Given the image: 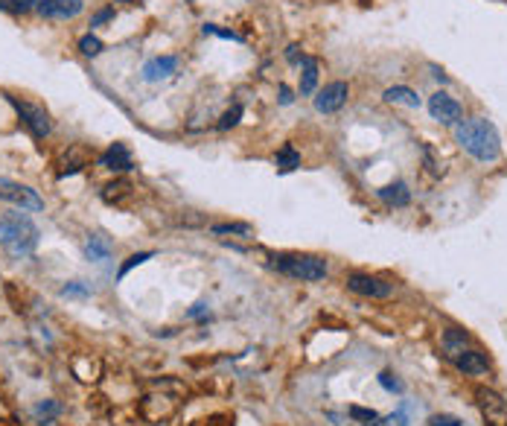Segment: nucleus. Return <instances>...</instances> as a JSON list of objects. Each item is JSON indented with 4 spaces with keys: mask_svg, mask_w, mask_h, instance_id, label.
Listing matches in <instances>:
<instances>
[{
    "mask_svg": "<svg viewBox=\"0 0 507 426\" xmlns=\"http://www.w3.org/2000/svg\"><path fill=\"white\" fill-rule=\"evenodd\" d=\"M38 225L23 213H6L0 219V246L12 257H29L38 246Z\"/></svg>",
    "mask_w": 507,
    "mask_h": 426,
    "instance_id": "2",
    "label": "nucleus"
},
{
    "mask_svg": "<svg viewBox=\"0 0 507 426\" xmlns=\"http://www.w3.org/2000/svg\"><path fill=\"white\" fill-rule=\"evenodd\" d=\"M111 251H114V246H111V239H108L105 234H90V237L85 239V257H88L90 263L108 260Z\"/></svg>",
    "mask_w": 507,
    "mask_h": 426,
    "instance_id": "16",
    "label": "nucleus"
},
{
    "mask_svg": "<svg viewBox=\"0 0 507 426\" xmlns=\"http://www.w3.org/2000/svg\"><path fill=\"white\" fill-rule=\"evenodd\" d=\"M175 71H178V58L175 56H157V58H152V62L143 65V79L146 82H161V79H169Z\"/></svg>",
    "mask_w": 507,
    "mask_h": 426,
    "instance_id": "14",
    "label": "nucleus"
},
{
    "mask_svg": "<svg viewBox=\"0 0 507 426\" xmlns=\"http://www.w3.org/2000/svg\"><path fill=\"white\" fill-rule=\"evenodd\" d=\"M239 117H242V105L236 103L234 108H228L225 114H221V120H219V129H221V132H228V129H234V126L239 123Z\"/></svg>",
    "mask_w": 507,
    "mask_h": 426,
    "instance_id": "26",
    "label": "nucleus"
},
{
    "mask_svg": "<svg viewBox=\"0 0 507 426\" xmlns=\"http://www.w3.org/2000/svg\"><path fill=\"white\" fill-rule=\"evenodd\" d=\"M370 426H408V415L405 412H394V415H385V417H376Z\"/></svg>",
    "mask_w": 507,
    "mask_h": 426,
    "instance_id": "29",
    "label": "nucleus"
},
{
    "mask_svg": "<svg viewBox=\"0 0 507 426\" xmlns=\"http://www.w3.org/2000/svg\"><path fill=\"white\" fill-rule=\"evenodd\" d=\"M132 193H135V190H132V185H129L125 178H114L111 185L103 187V199H105L108 204H114V207H125V204L132 202Z\"/></svg>",
    "mask_w": 507,
    "mask_h": 426,
    "instance_id": "18",
    "label": "nucleus"
},
{
    "mask_svg": "<svg viewBox=\"0 0 507 426\" xmlns=\"http://www.w3.org/2000/svg\"><path fill=\"white\" fill-rule=\"evenodd\" d=\"M379 385H382L385 391H391V394H402V383H399L397 374H391V371H382V374H379Z\"/></svg>",
    "mask_w": 507,
    "mask_h": 426,
    "instance_id": "30",
    "label": "nucleus"
},
{
    "mask_svg": "<svg viewBox=\"0 0 507 426\" xmlns=\"http://www.w3.org/2000/svg\"><path fill=\"white\" fill-rule=\"evenodd\" d=\"M178 412V398L164 388H155L149 394H143V400L137 406V415L146 420V423H167L172 420Z\"/></svg>",
    "mask_w": 507,
    "mask_h": 426,
    "instance_id": "4",
    "label": "nucleus"
},
{
    "mask_svg": "<svg viewBox=\"0 0 507 426\" xmlns=\"http://www.w3.org/2000/svg\"><path fill=\"white\" fill-rule=\"evenodd\" d=\"M114 18V6H105V9H100L97 15L90 18V26H100V24H105V21H111Z\"/></svg>",
    "mask_w": 507,
    "mask_h": 426,
    "instance_id": "34",
    "label": "nucleus"
},
{
    "mask_svg": "<svg viewBox=\"0 0 507 426\" xmlns=\"http://www.w3.org/2000/svg\"><path fill=\"white\" fill-rule=\"evenodd\" d=\"M210 234H216V237H251L254 228L248 222H219V225H210Z\"/></svg>",
    "mask_w": 507,
    "mask_h": 426,
    "instance_id": "22",
    "label": "nucleus"
},
{
    "mask_svg": "<svg viewBox=\"0 0 507 426\" xmlns=\"http://www.w3.org/2000/svg\"><path fill=\"white\" fill-rule=\"evenodd\" d=\"M475 403H479V412L487 426H507V400L496 388L479 385L475 388Z\"/></svg>",
    "mask_w": 507,
    "mask_h": 426,
    "instance_id": "6",
    "label": "nucleus"
},
{
    "mask_svg": "<svg viewBox=\"0 0 507 426\" xmlns=\"http://www.w3.org/2000/svg\"><path fill=\"white\" fill-rule=\"evenodd\" d=\"M0 199L21 207V210H44V199L38 196V190H33L29 185H21V181H12V178H0Z\"/></svg>",
    "mask_w": 507,
    "mask_h": 426,
    "instance_id": "7",
    "label": "nucleus"
},
{
    "mask_svg": "<svg viewBox=\"0 0 507 426\" xmlns=\"http://www.w3.org/2000/svg\"><path fill=\"white\" fill-rule=\"evenodd\" d=\"M347 97H350V85L347 82H330L324 85L318 94H315V111L321 114H335L347 105Z\"/></svg>",
    "mask_w": 507,
    "mask_h": 426,
    "instance_id": "10",
    "label": "nucleus"
},
{
    "mask_svg": "<svg viewBox=\"0 0 507 426\" xmlns=\"http://www.w3.org/2000/svg\"><path fill=\"white\" fill-rule=\"evenodd\" d=\"M429 423H432V426H461L464 420H461V417H455V415H434Z\"/></svg>",
    "mask_w": 507,
    "mask_h": 426,
    "instance_id": "32",
    "label": "nucleus"
},
{
    "mask_svg": "<svg viewBox=\"0 0 507 426\" xmlns=\"http://www.w3.org/2000/svg\"><path fill=\"white\" fill-rule=\"evenodd\" d=\"M385 103L391 105H405V108H420V97L405 85H394L385 90Z\"/></svg>",
    "mask_w": 507,
    "mask_h": 426,
    "instance_id": "20",
    "label": "nucleus"
},
{
    "mask_svg": "<svg viewBox=\"0 0 507 426\" xmlns=\"http://www.w3.org/2000/svg\"><path fill=\"white\" fill-rule=\"evenodd\" d=\"M455 140L458 146L481 164H496L501 158V137L496 126L484 117H469L455 126Z\"/></svg>",
    "mask_w": 507,
    "mask_h": 426,
    "instance_id": "1",
    "label": "nucleus"
},
{
    "mask_svg": "<svg viewBox=\"0 0 507 426\" xmlns=\"http://www.w3.org/2000/svg\"><path fill=\"white\" fill-rule=\"evenodd\" d=\"M61 295L65 298H90V286H85L82 281H70L68 286H61Z\"/></svg>",
    "mask_w": 507,
    "mask_h": 426,
    "instance_id": "27",
    "label": "nucleus"
},
{
    "mask_svg": "<svg viewBox=\"0 0 507 426\" xmlns=\"http://www.w3.org/2000/svg\"><path fill=\"white\" fill-rule=\"evenodd\" d=\"M274 164H277V170H280V172H292V170H298V167H300V152H298L292 143H283V146H280V152L274 155Z\"/></svg>",
    "mask_w": 507,
    "mask_h": 426,
    "instance_id": "21",
    "label": "nucleus"
},
{
    "mask_svg": "<svg viewBox=\"0 0 507 426\" xmlns=\"http://www.w3.org/2000/svg\"><path fill=\"white\" fill-rule=\"evenodd\" d=\"M286 58H289V65H300V62H303L300 47H298V44H289V47H286Z\"/></svg>",
    "mask_w": 507,
    "mask_h": 426,
    "instance_id": "35",
    "label": "nucleus"
},
{
    "mask_svg": "<svg viewBox=\"0 0 507 426\" xmlns=\"http://www.w3.org/2000/svg\"><path fill=\"white\" fill-rule=\"evenodd\" d=\"M280 275H286L292 281H303V284H318L327 278V260L318 254H277L271 263Z\"/></svg>",
    "mask_w": 507,
    "mask_h": 426,
    "instance_id": "3",
    "label": "nucleus"
},
{
    "mask_svg": "<svg viewBox=\"0 0 507 426\" xmlns=\"http://www.w3.org/2000/svg\"><path fill=\"white\" fill-rule=\"evenodd\" d=\"M0 9H4V12H18L15 0H0Z\"/></svg>",
    "mask_w": 507,
    "mask_h": 426,
    "instance_id": "39",
    "label": "nucleus"
},
{
    "mask_svg": "<svg viewBox=\"0 0 507 426\" xmlns=\"http://www.w3.org/2000/svg\"><path fill=\"white\" fill-rule=\"evenodd\" d=\"M38 4H41V0H15L18 12H29V9H38Z\"/></svg>",
    "mask_w": 507,
    "mask_h": 426,
    "instance_id": "36",
    "label": "nucleus"
},
{
    "mask_svg": "<svg viewBox=\"0 0 507 426\" xmlns=\"http://www.w3.org/2000/svg\"><path fill=\"white\" fill-rule=\"evenodd\" d=\"M318 73H321L318 58L303 56V62H300V97H312V94H315V85H318Z\"/></svg>",
    "mask_w": 507,
    "mask_h": 426,
    "instance_id": "19",
    "label": "nucleus"
},
{
    "mask_svg": "<svg viewBox=\"0 0 507 426\" xmlns=\"http://www.w3.org/2000/svg\"><path fill=\"white\" fill-rule=\"evenodd\" d=\"M100 167H105V170H117V172H129V170H135V158H132V152H129V146L125 143H111L103 155H100Z\"/></svg>",
    "mask_w": 507,
    "mask_h": 426,
    "instance_id": "12",
    "label": "nucleus"
},
{
    "mask_svg": "<svg viewBox=\"0 0 507 426\" xmlns=\"http://www.w3.org/2000/svg\"><path fill=\"white\" fill-rule=\"evenodd\" d=\"M344 286L350 289L353 295H362V298H370V301H385L394 295V286L376 275H365V271H350V275L344 278Z\"/></svg>",
    "mask_w": 507,
    "mask_h": 426,
    "instance_id": "5",
    "label": "nucleus"
},
{
    "mask_svg": "<svg viewBox=\"0 0 507 426\" xmlns=\"http://www.w3.org/2000/svg\"><path fill=\"white\" fill-rule=\"evenodd\" d=\"M61 415V406L56 403V400H41L36 409H33V417L41 423V426H47V423H53L56 417Z\"/></svg>",
    "mask_w": 507,
    "mask_h": 426,
    "instance_id": "23",
    "label": "nucleus"
},
{
    "mask_svg": "<svg viewBox=\"0 0 507 426\" xmlns=\"http://www.w3.org/2000/svg\"><path fill=\"white\" fill-rule=\"evenodd\" d=\"M440 345H443V356H446L449 362H452L458 353H464L466 348H472V345H469V336H466L464 330H458V327L443 330V339H440Z\"/></svg>",
    "mask_w": 507,
    "mask_h": 426,
    "instance_id": "15",
    "label": "nucleus"
},
{
    "mask_svg": "<svg viewBox=\"0 0 507 426\" xmlns=\"http://www.w3.org/2000/svg\"><path fill=\"white\" fill-rule=\"evenodd\" d=\"M423 155H426V164H429V172L432 175H443V167L434 161V152H432V146H423Z\"/></svg>",
    "mask_w": 507,
    "mask_h": 426,
    "instance_id": "33",
    "label": "nucleus"
},
{
    "mask_svg": "<svg viewBox=\"0 0 507 426\" xmlns=\"http://www.w3.org/2000/svg\"><path fill=\"white\" fill-rule=\"evenodd\" d=\"M187 316H189V318H202V316H207V303H204V301L193 303V310H189Z\"/></svg>",
    "mask_w": 507,
    "mask_h": 426,
    "instance_id": "37",
    "label": "nucleus"
},
{
    "mask_svg": "<svg viewBox=\"0 0 507 426\" xmlns=\"http://www.w3.org/2000/svg\"><path fill=\"white\" fill-rule=\"evenodd\" d=\"M429 114L440 126H458L461 117H464V108L455 97L446 94V90H437V94L429 97Z\"/></svg>",
    "mask_w": 507,
    "mask_h": 426,
    "instance_id": "9",
    "label": "nucleus"
},
{
    "mask_svg": "<svg viewBox=\"0 0 507 426\" xmlns=\"http://www.w3.org/2000/svg\"><path fill=\"white\" fill-rule=\"evenodd\" d=\"M376 196L382 199L388 207H408L411 204V190H408V185H402V181H394V185L379 187Z\"/></svg>",
    "mask_w": 507,
    "mask_h": 426,
    "instance_id": "17",
    "label": "nucleus"
},
{
    "mask_svg": "<svg viewBox=\"0 0 507 426\" xmlns=\"http://www.w3.org/2000/svg\"><path fill=\"white\" fill-rule=\"evenodd\" d=\"M295 97H292V88H286V85H280V103L283 105H289Z\"/></svg>",
    "mask_w": 507,
    "mask_h": 426,
    "instance_id": "38",
    "label": "nucleus"
},
{
    "mask_svg": "<svg viewBox=\"0 0 507 426\" xmlns=\"http://www.w3.org/2000/svg\"><path fill=\"white\" fill-rule=\"evenodd\" d=\"M204 33H210V36H219V38H231V41H242L236 33H231V29H219L216 24H204Z\"/></svg>",
    "mask_w": 507,
    "mask_h": 426,
    "instance_id": "31",
    "label": "nucleus"
},
{
    "mask_svg": "<svg viewBox=\"0 0 507 426\" xmlns=\"http://www.w3.org/2000/svg\"><path fill=\"white\" fill-rule=\"evenodd\" d=\"M85 0H41L38 4V15L50 18V21H73L76 15H82Z\"/></svg>",
    "mask_w": 507,
    "mask_h": 426,
    "instance_id": "11",
    "label": "nucleus"
},
{
    "mask_svg": "<svg viewBox=\"0 0 507 426\" xmlns=\"http://www.w3.org/2000/svg\"><path fill=\"white\" fill-rule=\"evenodd\" d=\"M347 415H350L353 420H359V423H365V426H370L379 417L373 409H365V406H350V409H347Z\"/></svg>",
    "mask_w": 507,
    "mask_h": 426,
    "instance_id": "28",
    "label": "nucleus"
},
{
    "mask_svg": "<svg viewBox=\"0 0 507 426\" xmlns=\"http://www.w3.org/2000/svg\"><path fill=\"white\" fill-rule=\"evenodd\" d=\"M452 365H455L461 374H469V377H481V374L490 371V362H487V356H484L479 348H466L464 353H458V356L452 359Z\"/></svg>",
    "mask_w": 507,
    "mask_h": 426,
    "instance_id": "13",
    "label": "nucleus"
},
{
    "mask_svg": "<svg viewBox=\"0 0 507 426\" xmlns=\"http://www.w3.org/2000/svg\"><path fill=\"white\" fill-rule=\"evenodd\" d=\"M9 103L15 105V111H18V117L23 120V126L33 132V137H38V140H44L50 132H53V123H50V114L41 108V105H36V103H26V100H18V97H9Z\"/></svg>",
    "mask_w": 507,
    "mask_h": 426,
    "instance_id": "8",
    "label": "nucleus"
},
{
    "mask_svg": "<svg viewBox=\"0 0 507 426\" xmlns=\"http://www.w3.org/2000/svg\"><path fill=\"white\" fill-rule=\"evenodd\" d=\"M103 50H105V44H103L97 36H93V33H88V36L79 38V53H82V56H90V58H93V56H100Z\"/></svg>",
    "mask_w": 507,
    "mask_h": 426,
    "instance_id": "24",
    "label": "nucleus"
},
{
    "mask_svg": "<svg viewBox=\"0 0 507 426\" xmlns=\"http://www.w3.org/2000/svg\"><path fill=\"white\" fill-rule=\"evenodd\" d=\"M152 257H155V251H140V254H132L129 260H125V263L120 266V271H117V281H122V278H125V275H129V271H132V269H137V266H143V263H146V260H152Z\"/></svg>",
    "mask_w": 507,
    "mask_h": 426,
    "instance_id": "25",
    "label": "nucleus"
}]
</instances>
